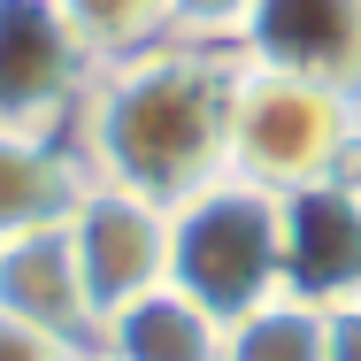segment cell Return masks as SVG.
I'll return each instance as SVG.
<instances>
[{
  "label": "cell",
  "instance_id": "1",
  "mask_svg": "<svg viewBox=\"0 0 361 361\" xmlns=\"http://www.w3.org/2000/svg\"><path fill=\"white\" fill-rule=\"evenodd\" d=\"M231 77L238 47H200V39H154L92 70V92L70 123L85 177L131 185L161 208L216 185L231 169Z\"/></svg>",
  "mask_w": 361,
  "mask_h": 361
},
{
  "label": "cell",
  "instance_id": "2",
  "mask_svg": "<svg viewBox=\"0 0 361 361\" xmlns=\"http://www.w3.org/2000/svg\"><path fill=\"white\" fill-rule=\"evenodd\" d=\"M354 161H361V92H338L323 77L238 54V77H231V177L285 200V192H307V185L354 177Z\"/></svg>",
  "mask_w": 361,
  "mask_h": 361
},
{
  "label": "cell",
  "instance_id": "3",
  "mask_svg": "<svg viewBox=\"0 0 361 361\" xmlns=\"http://www.w3.org/2000/svg\"><path fill=\"white\" fill-rule=\"evenodd\" d=\"M169 285L192 292L200 307H216L223 323L277 300L285 285V200L231 177L185 192L169 208Z\"/></svg>",
  "mask_w": 361,
  "mask_h": 361
},
{
  "label": "cell",
  "instance_id": "4",
  "mask_svg": "<svg viewBox=\"0 0 361 361\" xmlns=\"http://www.w3.org/2000/svg\"><path fill=\"white\" fill-rule=\"evenodd\" d=\"M92 54L54 0H0V123L62 139L92 92Z\"/></svg>",
  "mask_w": 361,
  "mask_h": 361
},
{
  "label": "cell",
  "instance_id": "5",
  "mask_svg": "<svg viewBox=\"0 0 361 361\" xmlns=\"http://www.w3.org/2000/svg\"><path fill=\"white\" fill-rule=\"evenodd\" d=\"M62 231L77 246V269H85V292H92L100 315L154 292V285H169V208L131 192V185H100L92 177Z\"/></svg>",
  "mask_w": 361,
  "mask_h": 361
},
{
  "label": "cell",
  "instance_id": "6",
  "mask_svg": "<svg viewBox=\"0 0 361 361\" xmlns=\"http://www.w3.org/2000/svg\"><path fill=\"white\" fill-rule=\"evenodd\" d=\"M285 285L315 307L361 292V177L285 192Z\"/></svg>",
  "mask_w": 361,
  "mask_h": 361
},
{
  "label": "cell",
  "instance_id": "7",
  "mask_svg": "<svg viewBox=\"0 0 361 361\" xmlns=\"http://www.w3.org/2000/svg\"><path fill=\"white\" fill-rule=\"evenodd\" d=\"M0 315L92 346L100 307H92V292H85V269H77V246H70L62 223L23 231V238H0Z\"/></svg>",
  "mask_w": 361,
  "mask_h": 361
},
{
  "label": "cell",
  "instance_id": "8",
  "mask_svg": "<svg viewBox=\"0 0 361 361\" xmlns=\"http://www.w3.org/2000/svg\"><path fill=\"white\" fill-rule=\"evenodd\" d=\"M238 54L361 92V0H262Z\"/></svg>",
  "mask_w": 361,
  "mask_h": 361
},
{
  "label": "cell",
  "instance_id": "9",
  "mask_svg": "<svg viewBox=\"0 0 361 361\" xmlns=\"http://www.w3.org/2000/svg\"><path fill=\"white\" fill-rule=\"evenodd\" d=\"M92 354H108V361H223V315L177 285H154L100 315Z\"/></svg>",
  "mask_w": 361,
  "mask_h": 361
},
{
  "label": "cell",
  "instance_id": "10",
  "mask_svg": "<svg viewBox=\"0 0 361 361\" xmlns=\"http://www.w3.org/2000/svg\"><path fill=\"white\" fill-rule=\"evenodd\" d=\"M85 185H92V177H85V161H77L70 139L0 123V238L70 223V208H77Z\"/></svg>",
  "mask_w": 361,
  "mask_h": 361
},
{
  "label": "cell",
  "instance_id": "11",
  "mask_svg": "<svg viewBox=\"0 0 361 361\" xmlns=\"http://www.w3.org/2000/svg\"><path fill=\"white\" fill-rule=\"evenodd\" d=\"M223 361H331V323L315 300L277 292L223 323Z\"/></svg>",
  "mask_w": 361,
  "mask_h": 361
},
{
  "label": "cell",
  "instance_id": "12",
  "mask_svg": "<svg viewBox=\"0 0 361 361\" xmlns=\"http://www.w3.org/2000/svg\"><path fill=\"white\" fill-rule=\"evenodd\" d=\"M54 8L70 16V31L85 39V54L100 70L154 47V39H169V0H54Z\"/></svg>",
  "mask_w": 361,
  "mask_h": 361
},
{
  "label": "cell",
  "instance_id": "13",
  "mask_svg": "<svg viewBox=\"0 0 361 361\" xmlns=\"http://www.w3.org/2000/svg\"><path fill=\"white\" fill-rule=\"evenodd\" d=\"M262 0H169V39H200V47H238Z\"/></svg>",
  "mask_w": 361,
  "mask_h": 361
},
{
  "label": "cell",
  "instance_id": "14",
  "mask_svg": "<svg viewBox=\"0 0 361 361\" xmlns=\"http://www.w3.org/2000/svg\"><path fill=\"white\" fill-rule=\"evenodd\" d=\"M0 361H85L77 338H54V331H31L16 315H0Z\"/></svg>",
  "mask_w": 361,
  "mask_h": 361
},
{
  "label": "cell",
  "instance_id": "15",
  "mask_svg": "<svg viewBox=\"0 0 361 361\" xmlns=\"http://www.w3.org/2000/svg\"><path fill=\"white\" fill-rule=\"evenodd\" d=\"M323 323H331V361H361V292L354 300H331Z\"/></svg>",
  "mask_w": 361,
  "mask_h": 361
},
{
  "label": "cell",
  "instance_id": "16",
  "mask_svg": "<svg viewBox=\"0 0 361 361\" xmlns=\"http://www.w3.org/2000/svg\"><path fill=\"white\" fill-rule=\"evenodd\" d=\"M85 361H108V354H92V346H85Z\"/></svg>",
  "mask_w": 361,
  "mask_h": 361
}]
</instances>
